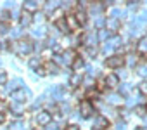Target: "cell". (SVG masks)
Returning a JSON list of instances; mask_svg holds the SVG:
<instances>
[{
  "label": "cell",
  "instance_id": "cell-1",
  "mask_svg": "<svg viewBox=\"0 0 147 130\" xmlns=\"http://www.w3.org/2000/svg\"><path fill=\"white\" fill-rule=\"evenodd\" d=\"M11 49L18 54V56H28L33 52V43L30 40H18V42H12Z\"/></svg>",
  "mask_w": 147,
  "mask_h": 130
},
{
  "label": "cell",
  "instance_id": "cell-2",
  "mask_svg": "<svg viewBox=\"0 0 147 130\" xmlns=\"http://www.w3.org/2000/svg\"><path fill=\"white\" fill-rule=\"evenodd\" d=\"M123 62H125V56H121V54H114V56H111V57L106 59V66L116 70V68H121V64H123Z\"/></svg>",
  "mask_w": 147,
  "mask_h": 130
},
{
  "label": "cell",
  "instance_id": "cell-3",
  "mask_svg": "<svg viewBox=\"0 0 147 130\" xmlns=\"http://www.w3.org/2000/svg\"><path fill=\"white\" fill-rule=\"evenodd\" d=\"M30 95H31V92L28 89H19V90L11 94V99H12V102H21L23 104V101H26Z\"/></svg>",
  "mask_w": 147,
  "mask_h": 130
},
{
  "label": "cell",
  "instance_id": "cell-4",
  "mask_svg": "<svg viewBox=\"0 0 147 130\" xmlns=\"http://www.w3.org/2000/svg\"><path fill=\"white\" fill-rule=\"evenodd\" d=\"M35 121H36L38 125H42V127H47V125H50V121H52V114H50L49 111H38L36 116H35Z\"/></svg>",
  "mask_w": 147,
  "mask_h": 130
},
{
  "label": "cell",
  "instance_id": "cell-5",
  "mask_svg": "<svg viewBox=\"0 0 147 130\" xmlns=\"http://www.w3.org/2000/svg\"><path fill=\"white\" fill-rule=\"evenodd\" d=\"M80 113H82V116H85V118L92 116V114L95 113L94 104H92L90 101H82V102H80Z\"/></svg>",
  "mask_w": 147,
  "mask_h": 130
},
{
  "label": "cell",
  "instance_id": "cell-6",
  "mask_svg": "<svg viewBox=\"0 0 147 130\" xmlns=\"http://www.w3.org/2000/svg\"><path fill=\"white\" fill-rule=\"evenodd\" d=\"M104 83H106L107 89H114V87L119 85V77L114 75V73H111V75H107V77L104 78Z\"/></svg>",
  "mask_w": 147,
  "mask_h": 130
},
{
  "label": "cell",
  "instance_id": "cell-7",
  "mask_svg": "<svg viewBox=\"0 0 147 130\" xmlns=\"http://www.w3.org/2000/svg\"><path fill=\"white\" fill-rule=\"evenodd\" d=\"M94 127H95V130H104V128L109 127V120L106 116H97L94 120Z\"/></svg>",
  "mask_w": 147,
  "mask_h": 130
},
{
  "label": "cell",
  "instance_id": "cell-8",
  "mask_svg": "<svg viewBox=\"0 0 147 130\" xmlns=\"http://www.w3.org/2000/svg\"><path fill=\"white\" fill-rule=\"evenodd\" d=\"M50 94H52V99H62L64 97V94H66V89L64 87H61V85H57V87H52L50 90H49Z\"/></svg>",
  "mask_w": 147,
  "mask_h": 130
},
{
  "label": "cell",
  "instance_id": "cell-9",
  "mask_svg": "<svg viewBox=\"0 0 147 130\" xmlns=\"http://www.w3.org/2000/svg\"><path fill=\"white\" fill-rule=\"evenodd\" d=\"M119 43H121V38H119V37H113L109 42H106V45H104V52H107V50H113V49L119 47Z\"/></svg>",
  "mask_w": 147,
  "mask_h": 130
},
{
  "label": "cell",
  "instance_id": "cell-10",
  "mask_svg": "<svg viewBox=\"0 0 147 130\" xmlns=\"http://www.w3.org/2000/svg\"><path fill=\"white\" fill-rule=\"evenodd\" d=\"M23 85H24V82L19 80V78H16V80H12V82L7 85V90H9V92H16V90H19V89H24Z\"/></svg>",
  "mask_w": 147,
  "mask_h": 130
},
{
  "label": "cell",
  "instance_id": "cell-11",
  "mask_svg": "<svg viewBox=\"0 0 147 130\" xmlns=\"http://www.w3.org/2000/svg\"><path fill=\"white\" fill-rule=\"evenodd\" d=\"M24 11L26 12H38V2H36V0H28V2H24Z\"/></svg>",
  "mask_w": 147,
  "mask_h": 130
},
{
  "label": "cell",
  "instance_id": "cell-12",
  "mask_svg": "<svg viewBox=\"0 0 147 130\" xmlns=\"http://www.w3.org/2000/svg\"><path fill=\"white\" fill-rule=\"evenodd\" d=\"M31 21H33V16H31L30 12H26V11H24V12L21 14V18H19V23H21V26H24V28L30 26Z\"/></svg>",
  "mask_w": 147,
  "mask_h": 130
},
{
  "label": "cell",
  "instance_id": "cell-13",
  "mask_svg": "<svg viewBox=\"0 0 147 130\" xmlns=\"http://www.w3.org/2000/svg\"><path fill=\"white\" fill-rule=\"evenodd\" d=\"M45 73H49V75H57V73H59V66H57L54 61H50V62H47V66H45Z\"/></svg>",
  "mask_w": 147,
  "mask_h": 130
},
{
  "label": "cell",
  "instance_id": "cell-14",
  "mask_svg": "<svg viewBox=\"0 0 147 130\" xmlns=\"http://www.w3.org/2000/svg\"><path fill=\"white\" fill-rule=\"evenodd\" d=\"M66 23H67L69 30H76V28L80 26V23H78L76 16H66Z\"/></svg>",
  "mask_w": 147,
  "mask_h": 130
},
{
  "label": "cell",
  "instance_id": "cell-15",
  "mask_svg": "<svg viewBox=\"0 0 147 130\" xmlns=\"http://www.w3.org/2000/svg\"><path fill=\"white\" fill-rule=\"evenodd\" d=\"M62 59H64V64H73L76 59H75V52L73 50H66L64 54H62Z\"/></svg>",
  "mask_w": 147,
  "mask_h": 130
},
{
  "label": "cell",
  "instance_id": "cell-16",
  "mask_svg": "<svg viewBox=\"0 0 147 130\" xmlns=\"http://www.w3.org/2000/svg\"><path fill=\"white\" fill-rule=\"evenodd\" d=\"M11 111L14 113V114H23L24 113V106L21 104V102H11Z\"/></svg>",
  "mask_w": 147,
  "mask_h": 130
},
{
  "label": "cell",
  "instance_id": "cell-17",
  "mask_svg": "<svg viewBox=\"0 0 147 130\" xmlns=\"http://www.w3.org/2000/svg\"><path fill=\"white\" fill-rule=\"evenodd\" d=\"M55 28H57L59 31H62V33H67V31H69V26H67V23H66V18L59 19V21L55 23Z\"/></svg>",
  "mask_w": 147,
  "mask_h": 130
},
{
  "label": "cell",
  "instance_id": "cell-18",
  "mask_svg": "<svg viewBox=\"0 0 147 130\" xmlns=\"http://www.w3.org/2000/svg\"><path fill=\"white\" fill-rule=\"evenodd\" d=\"M97 40H99V37L94 35V33H88V35L85 37V43H87V47H95Z\"/></svg>",
  "mask_w": 147,
  "mask_h": 130
},
{
  "label": "cell",
  "instance_id": "cell-19",
  "mask_svg": "<svg viewBox=\"0 0 147 130\" xmlns=\"http://www.w3.org/2000/svg\"><path fill=\"white\" fill-rule=\"evenodd\" d=\"M106 99H107V102H109V104H113V106L121 104V95H119V94H109Z\"/></svg>",
  "mask_w": 147,
  "mask_h": 130
},
{
  "label": "cell",
  "instance_id": "cell-20",
  "mask_svg": "<svg viewBox=\"0 0 147 130\" xmlns=\"http://www.w3.org/2000/svg\"><path fill=\"white\" fill-rule=\"evenodd\" d=\"M106 28H107V30H111V31H116V30L119 28V21L111 18V19H107V21H106Z\"/></svg>",
  "mask_w": 147,
  "mask_h": 130
},
{
  "label": "cell",
  "instance_id": "cell-21",
  "mask_svg": "<svg viewBox=\"0 0 147 130\" xmlns=\"http://www.w3.org/2000/svg\"><path fill=\"white\" fill-rule=\"evenodd\" d=\"M80 82H83V80H82V77H80V73L71 75V78H69V85H73V87H78V85H80Z\"/></svg>",
  "mask_w": 147,
  "mask_h": 130
},
{
  "label": "cell",
  "instance_id": "cell-22",
  "mask_svg": "<svg viewBox=\"0 0 147 130\" xmlns=\"http://www.w3.org/2000/svg\"><path fill=\"white\" fill-rule=\"evenodd\" d=\"M75 16H76V19H78V23H80V24H85V23H87V14H85V11H83L82 7L78 9V12H76Z\"/></svg>",
  "mask_w": 147,
  "mask_h": 130
},
{
  "label": "cell",
  "instance_id": "cell-23",
  "mask_svg": "<svg viewBox=\"0 0 147 130\" xmlns=\"http://www.w3.org/2000/svg\"><path fill=\"white\" fill-rule=\"evenodd\" d=\"M83 66H85V62H83V59H80V57L73 62V70H75L76 73H80V70H83Z\"/></svg>",
  "mask_w": 147,
  "mask_h": 130
},
{
  "label": "cell",
  "instance_id": "cell-24",
  "mask_svg": "<svg viewBox=\"0 0 147 130\" xmlns=\"http://www.w3.org/2000/svg\"><path fill=\"white\" fill-rule=\"evenodd\" d=\"M137 49H138V52H142V54H147V38H142V40L138 42Z\"/></svg>",
  "mask_w": 147,
  "mask_h": 130
},
{
  "label": "cell",
  "instance_id": "cell-25",
  "mask_svg": "<svg viewBox=\"0 0 147 130\" xmlns=\"http://www.w3.org/2000/svg\"><path fill=\"white\" fill-rule=\"evenodd\" d=\"M57 7H59V2H52V0H50V2H47V4H45V11H47V12L57 11Z\"/></svg>",
  "mask_w": 147,
  "mask_h": 130
},
{
  "label": "cell",
  "instance_id": "cell-26",
  "mask_svg": "<svg viewBox=\"0 0 147 130\" xmlns=\"http://www.w3.org/2000/svg\"><path fill=\"white\" fill-rule=\"evenodd\" d=\"M94 85H95V82H94V78H92L90 75L83 78V87H87V89H92Z\"/></svg>",
  "mask_w": 147,
  "mask_h": 130
},
{
  "label": "cell",
  "instance_id": "cell-27",
  "mask_svg": "<svg viewBox=\"0 0 147 130\" xmlns=\"http://www.w3.org/2000/svg\"><path fill=\"white\" fill-rule=\"evenodd\" d=\"M30 68L40 70V59H38V57H31V59H30Z\"/></svg>",
  "mask_w": 147,
  "mask_h": 130
},
{
  "label": "cell",
  "instance_id": "cell-28",
  "mask_svg": "<svg viewBox=\"0 0 147 130\" xmlns=\"http://www.w3.org/2000/svg\"><path fill=\"white\" fill-rule=\"evenodd\" d=\"M99 40H107L109 37H111V31L109 30H99Z\"/></svg>",
  "mask_w": 147,
  "mask_h": 130
},
{
  "label": "cell",
  "instance_id": "cell-29",
  "mask_svg": "<svg viewBox=\"0 0 147 130\" xmlns=\"http://www.w3.org/2000/svg\"><path fill=\"white\" fill-rule=\"evenodd\" d=\"M126 62L130 64V66H135V64H137V56H135V54L126 56Z\"/></svg>",
  "mask_w": 147,
  "mask_h": 130
},
{
  "label": "cell",
  "instance_id": "cell-30",
  "mask_svg": "<svg viewBox=\"0 0 147 130\" xmlns=\"http://www.w3.org/2000/svg\"><path fill=\"white\" fill-rule=\"evenodd\" d=\"M9 30H11L9 28V23H2V21H0V35H5Z\"/></svg>",
  "mask_w": 147,
  "mask_h": 130
},
{
  "label": "cell",
  "instance_id": "cell-31",
  "mask_svg": "<svg viewBox=\"0 0 147 130\" xmlns=\"http://www.w3.org/2000/svg\"><path fill=\"white\" fill-rule=\"evenodd\" d=\"M43 19H45L43 12H35V14H33V21H36V23H43Z\"/></svg>",
  "mask_w": 147,
  "mask_h": 130
},
{
  "label": "cell",
  "instance_id": "cell-32",
  "mask_svg": "<svg viewBox=\"0 0 147 130\" xmlns=\"http://www.w3.org/2000/svg\"><path fill=\"white\" fill-rule=\"evenodd\" d=\"M4 83H7V71L0 70V85H4Z\"/></svg>",
  "mask_w": 147,
  "mask_h": 130
},
{
  "label": "cell",
  "instance_id": "cell-33",
  "mask_svg": "<svg viewBox=\"0 0 147 130\" xmlns=\"http://www.w3.org/2000/svg\"><path fill=\"white\" fill-rule=\"evenodd\" d=\"M138 92L144 94V95H147V82H142V83L138 85Z\"/></svg>",
  "mask_w": 147,
  "mask_h": 130
},
{
  "label": "cell",
  "instance_id": "cell-34",
  "mask_svg": "<svg viewBox=\"0 0 147 130\" xmlns=\"http://www.w3.org/2000/svg\"><path fill=\"white\" fill-rule=\"evenodd\" d=\"M33 35H35V37H43V35H45V28L42 26V28L35 30V31H33Z\"/></svg>",
  "mask_w": 147,
  "mask_h": 130
},
{
  "label": "cell",
  "instance_id": "cell-35",
  "mask_svg": "<svg viewBox=\"0 0 147 130\" xmlns=\"http://www.w3.org/2000/svg\"><path fill=\"white\" fill-rule=\"evenodd\" d=\"M87 54H88L90 57H94V56L97 54V47H87Z\"/></svg>",
  "mask_w": 147,
  "mask_h": 130
},
{
  "label": "cell",
  "instance_id": "cell-36",
  "mask_svg": "<svg viewBox=\"0 0 147 130\" xmlns=\"http://www.w3.org/2000/svg\"><path fill=\"white\" fill-rule=\"evenodd\" d=\"M54 62H55V64H64V59H62V56L55 54V56H54Z\"/></svg>",
  "mask_w": 147,
  "mask_h": 130
},
{
  "label": "cell",
  "instance_id": "cell-37",
  "mask_svg": "<svg viewBox=\"0 0 147 130\" xmlns=\"http://www.w3.org/2000/svg\"><path fill=\"white\" fill-rule=\"evenodd\" d=\"M135 111H137V114H138V116H144V114H145V111H147V108H142V106H138Z\"/></svg>",
  "mask_w": 147,
  "mask_h": 130
},
{
  "label": "cell",
  "instance_id": "cell-38",
  "mask_svg": "<svg viewBox=\"0 0 147 130\" xmlns=\"http://www.w3.org/2000/svg\"><path fill=\"white\" fill-rule=\"evenodd\" d=\"M116 130H126V123L125 121H118L116 123Z\"/></svg>",
  "mask_w": 147,
  "mask_h": 130
},
{
  "label": "cell",
  "instance_id": "cell-39",
  "mask_svg": "<svg viewBox=\"0 0 147 130\" xmlns=\"http://www.w3.org/2000/svg\"><path fill=\"white\" fill-rule=\"evenodd\" d=\"M47 47H57L55 38H49V40H47Z\"/></svg>",
  "mask_w": 147,
  "mask_h": 130
},
{
  "label": "cell",
  "instance_id": "cell-40",
  "mask_svg": "<svg viewBox=\"0 0 147 130\" xmlns=\"http://www.w3.org/2000/svg\"><path fill=\"white\" fill-rule=\"evenodd\" d=\"M128 90H130L128 85H119V94H128Z\"/></svg>",
  "mask_w": 147,
  "mask_h": 130
},
{
  "label": "cell",
  "instance_id": "cell-41",
  "mask_svg": "<svg viewBox=\"0 0 147 130\" xmlns=\"http://www.w3.org/2000/svg\"><path fill=\"white\" fill-rule=\"evenodd\" d=\"M0 18H2V23H7V19H9V12H7V11H4L2 14H0Z\"/></svg>",
  "mask_w": 147,
  "mask_h": 130
},
{
  "label": "cell",
  "instance_id": "cell-42",
  "mask_svg": "<svg viewBox=\"0 0 147 130\" xmlns=\"http://www.w3.org/2000/svg\"><path fill=\"white\" fill-rule=\"evenodd\" d=\"M138 75H142V77L147 75V68H145V66H140V68H138Z\"/></svg>",
  "mask_w": 147,
  "mask_h": 130
},
{
  "label": "cell",
  "instance_id": "cell-43",
  "mask_svg": "<svg viewBox=\"0 0 147 130\" xmlns=\"http://www.w3.org/2000/svg\"><path fill=\"white\" fill-rule=\"evenodd\" d=\"M45 130H57V125H55V123H50V125L45 127Z\"/></svg>",
  "mask_w": 147,
  "mask_h": 130
},
{
  "label": "cell",
  "instance_id": "cell-44",
  "mask_svg": "<svg viewBox=\"0 0 147 130\" xmlns=\"http://www.w3.org/2000/svg\"><path fill=\"white\" fill-rule=\"evenodd\" d=\"M66 130H80V127H78V125H67Z\"/></svg>",
  "mask_w": 147,
  "mask_h": 130
},
{
  "label": "cell",
  "instance_id": "cell-45",
  "mask_svg": "<svg viewBox=\"0 0 147 130\" xmlns=\"http://www.w3.org/2000/svg\"><path fill=\"white\" fill-rule=\"evenodd\" d=\"M7 108V104L5 102H0V113H4V109Z\"/></svg>",
  "mask_w": 147,
  "mask_h": 130
},
{
  "label": "cell",
  "instance_id": "cell-46",
  "mask_svg": "<svg viewBox=\"0 0 147 130\" xmlns=\"http://www.w3.org/2000/svg\"><path fill=\"white\" fill-rule=\"evenodd\" d=\"M12 35H14V37H19V35H21V30H16V31H12Z\"/></svg>",
  "mask_w": 147,
  "mask_h": 130
},
{
  "label": "cell",
  "instance_id": "cell-47",
  "mask_svg": "<svg viewBox=\"0 0 147 130\" xmlns=\"http://www.w3.org/2000/svg\"><path fill=\"white\" fill-rule=\"evenodd\" d=\"M4 120H5V116H4V113H0V123H4Z\"/></svg>",
  "mask_w": 147,
  "mask_h": 130
}]
</instances>
